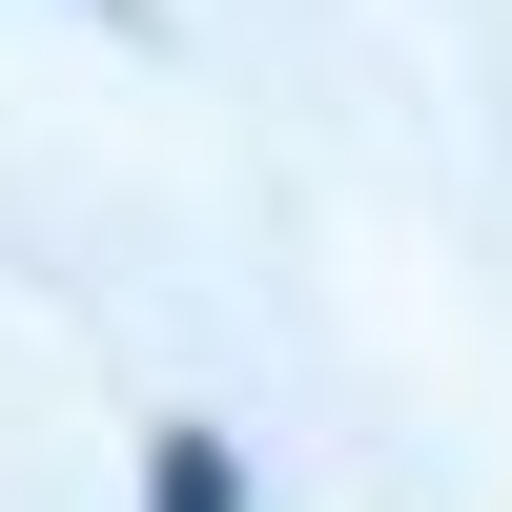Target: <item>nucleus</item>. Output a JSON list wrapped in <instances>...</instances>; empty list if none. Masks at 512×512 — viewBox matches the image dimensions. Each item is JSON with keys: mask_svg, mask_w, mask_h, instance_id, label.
<instances>
[{"mask_svg": "<svg viewBox=\"0 0 512 512\" xmlns=\"http://www.w3.org/2000/svg\"><path fill=\"white\" fill-rule=\"evenodd\" d=\"M103 21H144V0H103Z\"/></svg>", "mask_w": 512, "mask_h": 512, "instance_id": "nucleus-1", "label": "nucleus"}]
</instances>
